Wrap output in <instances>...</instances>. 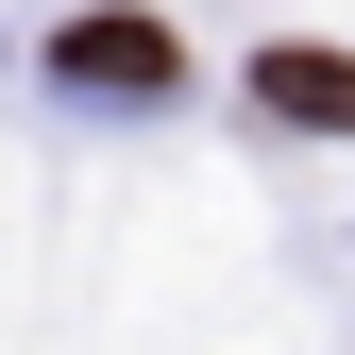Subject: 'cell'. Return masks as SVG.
Instances as JSON below:
<instances>
[{"instance_id":"1","label":"cell","mask_w":355,"mask_h":355,"mask_svg":"<svg viewBox=\"0 0 355 355\" xmlns=\"http://www.w3.org/2000/svg\"><path fill=\"white\" fill-rule=\"evenodd\" d=\"M254 119H288V136H355V51H254Z\"/></svg>"},{"instance_id":"2","label":"cell","mask_w":355,"mask_h":355,"mask_svg":"<svg viewBox=\"0 0 355 355\" xmlns=\"http://www.w3.org/2000/svg\"><path fill=\"white\" fill-rule=\"evenodd\" d=\"M68 85H169V34L153 17H68Z\"/></svg>"}]
</instances>
